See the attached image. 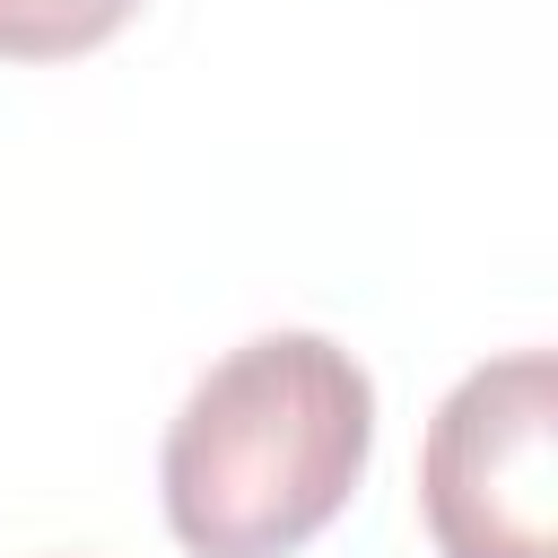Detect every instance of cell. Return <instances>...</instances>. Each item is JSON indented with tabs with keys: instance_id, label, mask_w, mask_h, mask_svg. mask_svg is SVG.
<instances>
[{
	"instance_id": "6da1fadb",
	"label": "cell",
	"mask_w": 558,
	"mask_h": 558,
	"mask_svg": "<svg viewBox=\"0 0 558 558\" xmlns=\"http://www.w3.org/2000/svg\"><path fill=\"white\" fill-rule=\"evenodd\" d=\"M375 384L323 331L227 349L166 427V523L192 558H296L366 480Z\"/></svg>"
},
{
	"instance_id": "7a4b0ae2",
	"label": "cell",
	"mask_w": 558,
	"mask_h": 558,
	"mask_svg": "<svg viewBox=\"0 0 558 558\" xmlns=\"http://www.w3.org/2000/svg\"><path fill=\"white\" fill-rule=\"evenodd\" d=\"M436 558H558V349L471 366L418 445Z\"/></svg>"
},
{
	"instance_id": "3957f363",
	"label": "cell",
	"mask_w": 558,
	"mask_h": 558,
	"mask_svg": "<svg viewBox=\"0 0 558 558\" xmlns=\"http://www.w3.org/2000/svg\"><path fill=\"white\" fill-rule=\"evenodd\" d=\"M140 0H0V61H70L113 44Z\"/></svg>"
}]
</instances>
